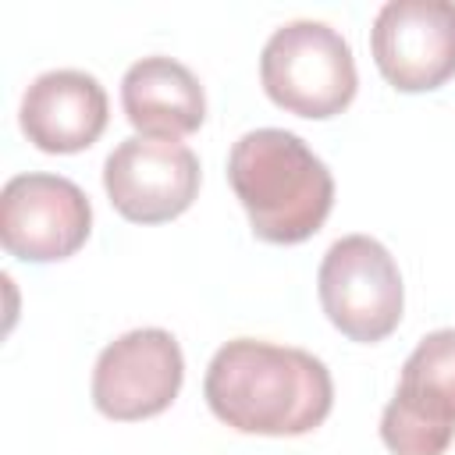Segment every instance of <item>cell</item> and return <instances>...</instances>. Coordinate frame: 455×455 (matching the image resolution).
I'll use <instances>...</instances> for the list:
<instances>
[{"instance_id": "1", "label": "cell", "mask_w": 455, "mask_h": 455, "mask_svg": "<svg viewBox=\"0 0 455 455\" xmlns=\"http://www.w3.org/2000/svg\"><path fill=\"white\" fill-rule=\"evenodd\" d=\"M203 398L210 412L238 434L299 437L331 416L334 380L323 359L306 348L235 338L213 352Z\"/></svg>"}, {"instance_id": "2", "label": "cell", "mask_w": 455, "mask_h": 455, "mask_svg": "<svg viewBox=\"0 0 455 455\" xmlns=\"http://www.w3.org/2000/svg\"><path fill=\"white\" fill-rule=\"evenodd\" d=\"M228 181L252 235L270 245L313 238L334 206L327 164L284 128L245 132L228 153Z\"/></svg>"}, {"instance_id": "3", "label": "cell", "mask_w": 455, "mask_h": 455, "mask_svg": "<svg viewBox=\"0 0 455 455\" xmlns=\"http://www.w3.org/2000/svg\"><path fill=\"white\" fill-rule=\"evenodd\" d=\"M259 82L270 103L309 121L338 117L359 89L355 57L345 36L309 18L270 32L259 53Z\"/></svg>"}, {"instance_id": "4", "label": "cell", "mask_w": 455, "mask_h": 455, "mask_svg": "<svg viewBox=\"0 0 455 455\" xmlns=\"http://www.w3.org/2000/svg\"><path fill=\"white\" fill-rule=\"evenodd\" d=\"M316 295L327 320L348 341L377 345L402 323L405 288L398 263L370 235H345L323 252Z\"/></svg>"}, {"instance_id": "5", "label": "cell", "mask_w": 455, "mask_h": 455, "mask_svg": "<svg viewBox=\"0 0 455 455\" xmlns=\"http://www.w3.org/2000/svg\"><path fill=\"white\" fill-rule=\"evenodd\" d=\"M380 441L391 455H444L455 441V327L430 331L409 352L380 412Z\"/></svg>"}, {"instance_id": "6", "label": "cell", "mask_w": 455, "mask_h": 455, "mask_svg": "<svg viewBox=\"0 0 455 455\" xmlns=\"http://www.w3.org/2000/svg\"><path fill=\"white\" fill-rule=\"evenodd\" d=\"M92 231L89 196L60 174H14L0 192V245L21 263L75 256Z\"/></svg>"}, {"instance_id": "7", "label": "cell", "mask_w": 455, "mask_h": 455, "mask_svg": "<svg viewBox=\"0 0 455 455\" xmlns=\"http://www.w3.org/2000/svg\"><path fill=\"white\" fill-rule=\"evenodd\" d=\"M185 380V355L171 331L135 327L114 338L92 366V405L117 423L171 409Z\"/></svg>"}, {"instance_id": "8", "label": "cell", "mask_w": 455, "mask_h": 455, "mask_svg": "<svg viewBox=\"0 0 455 455\" xmlns=\"http://www.w3.org/2000/svg\"><path fill=\"white\" fill-rule=\"evenodd\" d=\"M110 206L132 224H167L199 196V160L174 139H121L103 164Z\"/></svg>"}, {"instance_id": "9", "label": "cell", "mask_w": 455, "mask_h": 455, "mask_svg": "<svg viewBox=\"0 0 455 455\" xmlns=\"http://www.w3.org/2000/svg\"><path fill=\"white\" fill-rule=\"evenodd\" d=\"M377 71L398 92H430L455 75V4L387 0L370 28Z\"/></svg>"}, {"instance_id": "10", "label": "cell", "mask_w": 455, "mask_h": 455, "mask_svg": "<svg viewBox=\"0 0 455 455\" xmlns=\"http://www.w3.org/2000/svg\"><path fill=\"white\" fill-rule=\"evenodd\" d=\"M110 117L107 92L96 75L78 68L43 71L21 96V132L43 153L89 149Z\"/></svg>"}, {"instance_id": "11", "label": "cell", "mask_w": 455, "mask_h": 455, "mask_svg": "<svg viewBox=\"0 0 455 455\" xmlns=\"http://www.w3.org/2000/svg\"><path fill=\"white\" fill-rule=\"evenodd\" d=\"M121 107L128 124L146 139H185L206 121V92L199 78L174 57H142L121 78Z\"/></svg>"}]
</instances>
